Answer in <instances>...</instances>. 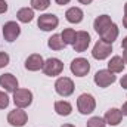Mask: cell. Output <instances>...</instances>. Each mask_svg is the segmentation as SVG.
I'll return each instance as SVG.
<instances>
[{
	"instance_id": "1",
	"label": "cell",
	"mask_w": 127,
	"mask_h": 127,
	"mask_svg": "<svg viewBox=\"0 0 127 127\" xmlns=\"http://www.w3.org/2000/svg\"><path fill=\"white\" fill-rule=\"evenodd\" d=\"M77 108L80 111V114L83 115H87V114H92L96 108V100L95 97L89 93H83V95L78 96L77 99Z\"/></svg>"
},
{
	"instance_id": "31",
	"label": "cell",
	"mask_w": 127,
	"mask_h": 127,
	"mask_svg": "<svg viewBox=\"0 0 127 127\" xmlns=\"http://www.w3.org/2000/svg\"><path fill=\"white\" fill-rule=\"evenodd\" d=\"M121 47H123L124 50H127V37H124V38H123V43H121Z\"/></svg>"
},
{
	"instance_id": "23",
	"label": "cell",
	"mask_w": 127,
	"mask_h": 127,
	"mask_svg": "<svg viewBox=\"0 0 127 127\" xmlns=\"http://www.w3.org/2000/svg\"><path fill=\"white\" fill-rule=\"evenodd\" d=\"M50 6V0H31V7L35 10H46Z\"/></svg>"
},
{
	"instance_id": "14",
	"label": "cell",
	"mask_w": 127,
	"mask_h": 127,
	"mask_svg": "<svg viewBox=\"0 0 127 127\" xmlns=\"http://www.w3.org/2000/svg\"><path fill=\"white\" fill-rule=\"evenodd\" d=\"M121 118H123V114H121V109L118 108H111L105 114V123L109 126H118L121 123Z\"/></svg>"
},
{
	"instance_id": "12",
	"label": "cell",
	"mask_w": 127,
	"mask_h": 127,
	"mask_svg": "<svg viewBox=\"0 0 127 127\" xmlns=\"http://www.w3.org/2000/svg\"><path fill=\"white\" fill-rule=\"evenodd\" d=\"M90 44V35L89 32L86 31H78L77 32V37H75V41L72 44L74 50L75 52H84Z\"/></svg>"
},
{
	"instance_id": "13",
	"label": "cell",
	"mask_w": 127,
	"mask_h": 127,
	"mask_svg": "<svg viewBox=\"0 0 127 127\" xmlns=\"http://www.w3.org/2000/svg\"><path fill=\"white\" fill-rule=\"evenodd\" d=\"M43 64H44V61H43L41 55L32 53V55H30L27 58V61H25V68L28 71H38V69L43 68Z\"/></svg>"
},
{
	"instance_id": "27",
	"label": "cell",
	"mask_w": 127,
	"mask_h": 127,
	"mask_svg": "<svg viewBox=\"0 0 127 127\" xmlns=\"http://www.w3.org/2000/svg\"><path fill=\"white\" fill-rule=\"evenodd\" d=\"M7 10V3L4 0H0V13H4Z\"/></svg>"
},
{
	"instance_id": "8",
	"label": "cell",
	"mask_w": 127,
	"mask_h": 127,
	"mask_svg": "<svg viewBox=\"0 0 127 127\" xmlns=\"http://www.w3.org/2000/svg\"><path fill=\"white\" fill-rule=\"evenodd\" d=\"M69 68H71V72L75 77H84L90 71V62L86 58H75L71 62V66Z\"/></svg>"
},
{
	"instance_id": "24",
	"label": "cell",
	"mask_w": 127,
	"mask_h": 127,
	"mask_svg": "<svg viewBox=\"0 0 127 127\" xmlns=\"http://www.w3.org/2000/svg\"><path fill=\"white\" fill-rule=\"evenodd\" d=\"M87 127H105L106 123H105V118L102 117H92L89 121H87Z\"/></svg>"
},
{
	"instance_id": "30",
	"label": "cell",
	"mask_w": 127,
	"mask_h": 127,
	"mask_svg": "<svg viewBox=\"0 0 127 127\" xmlns=\"http://www.w3.org/2000/svg\"><path fill=\"white\" fill-rule=\"evenodd\" d=\"M121 114L123 115H127V102L123 105V108H121Z\"/></svg>"
},
{
	"instance_id": "34",
	"label": "cell",
	"mask_w": 127,
	"mask_h": 127,
	"mask_svg": "<svg viewBox=\"0 0 127 127\" xmlns=\"http://www.w3.org/2000/svg\"><path fill=\"white\" fill-rule=\"evenodd\" d=\"M123 59H124V64H127V50L123 52Z\"/></svg>"
},
{
	"instance_id": "2",
	"label": "cell",
	"mask_w": 127,
	"mask_h": 127,
	"mask_svg": "<svg viewBox=\"0 0 127 127\" xmlns=\"http://www.w3.org/2000/svg\"><path fill=\"white\" fill-rule=\"evenodd\" d=\"M41 69H43V72H44L46 75H49V77H56V75H59V74L62 72L64 64H62V61L58 59V58H49V59L44 61Z\"/></svg>"
},
{
	"instance_id": "18",
	"label": "cell",
	"mask_w": 127,
	"mask_h": 127,
	"mask_svg": "<svg viewBox=\"0 0 127 127\" xmlns=\"http://www.w3.org/2000/svg\"><path fill=\"white\" fill-rule=\"evenodd\" d=\"M108 69L111 72H114V74L123 72V69H124V59L121 56H112L111 61L108 62Z\"/></svg>"
},
{
	"instance_id": "10",
	"label": "cell",
	"mask_w": 127,
	"mask_h": 127,
	"mask_svg": "<svg viewBox=\"0 0 127 127\" xmlns=\"http://www.w3.org/2000/svg\"><path fill=\"white\" fill-rule=\"evenodd\" d=\"M19 34H21V27L15 21H9V22L4 24V27H3V37H4L6 41H9V43L15 41L19 37Z\"/></svg>"
},
{
	"instance_id": "4",
	"label": "cell",
	"mask_w": 127,
	"mask_h": 127,
	"mask_svg": "<svg viewBox=\"0 0 127 127\" xmlns=\"http://www.w3.org/2000/svg\"><path fill=\"white\" fill-rule=\"evenodd\" d=\"M58 24H59V19H58V16L53 15V13L40 15L38 19H37V25H38V28L43 30V31H52V30H55V28L58 27Z\"/></svg>"
},
{
	"instance_id": "25",
	"label": "cell",
	"mask_w": 127,
	"mask_h": 127,
	"mask_svg": "<svg viewBox=\"0 0 127 127\" xmlns=\"http://www.w3.org/2000/svg\"><path fill=\"white\" fill-rule=\"evenodd\" d=\"M7 105H9V96L4 92H0V109L7 108Z\"/></svg>"
},
{
	"instance_id": "21",
	"label": "cell",
	"mask_w": 127,
	"mask_h": 127,
	"mask_svg": "<svg viewBox=\"0 0 127 127\" xmlns=\"http://www.w3.org/2000/svg\"><path fill=\"white\" fill-rule=\"evenodd\" d=\"M47 46H49L52 50H62L66 44L64 43L61 34H53V35L47 40Z\"/></svg>"
},
{
	"instance_id": "22",
	"label": "cell",
	"mask_w": 127,
	"mask_h": 127,
	"mask_svg": "<svg viewBox=\"0 0 127 127\" xmlns=\"http://www.w3.org/2000/svg\"><path fill=\"white\" fill-rule=\"evenodd\" d=\"M61 37H62L65 44H74L75 37H77V32L74 31L72 28H65L62 31V34H61Z\"/></svg>"
},
{
	"instance_id": "17",
	"label": "cell",
	"mask_w": 127,
	"mask_h": 127,
	"mask_svg": "<svg viewBox=\"0 0 127 127\" xmlns=\"http://www.w3.org/2000/svg\"><path fill=\"white\" fill-rule=\"evenodd\" d=\"M65 18L68 22L71 24H80L84 18V13L80 7H69L66 12H65Z\"/></svg>"
},
{
	"instance_id": "6",
	"label": "cell",
	"mask_w": 127,
	"mask_h": 127,
	"mask_svg": "<svg viewBox=\"0 0 127 127\" xmlns=\"http://www.w3.org/2000/svg\"><path fill=\"white\" fill-rule=\"evenodd\" d=\"M13 102L18 108H27L32 102V93L28 89H16L13 92Z\"/></svg>"
},
{
	"instance_id": "11",
	"label": "cell",
	"mask_w": 127,
	"mask_h": 127,
	"mask_svg": "<svg viewBox=\"0 0 127 127\" xmlns=\"http://www.w3.org/2000/svg\"><path fill=\"white\" fill-rule=\"evenodd\" d=\"M0 86L6 90V92H15L18 89V80L13 74L10 72H6V74H1L0 75Z\"/></svg>"
},
{
	"instance_id": "32",
	"label": "cell",
	"mask_w": 127,
	"mask_h": 127,
	"mask_svg": "<svg viewBox=\"0 0 127 127\" xmlns=\"http://www.w3.org/2000/svg\"><path fill=\"white\" fill-rule=\"evenodd\" d=\"M78 1H80L81 4H90V3H92L93 0H78Z\"/></svg>"
},
{
	"instance_id": "5",
	"label": "cell",
	"mask_w": 127,
	"mask_h": 127,
	"mask_svg": "<svg viewBox=\"0 0 127 127\" xmlns=\"http://www.w3.org/2000/svg\"><path fill=\"white\" fill-rule=\"evenodd\" d=\"M28 121V115L22 108H15L13 111H10L7 114V123L13 127H22L27 124Z\"/></svg>"
},
{
	"instance_id": "16",
	"label": "cell",
	"mask_w": 127,
	"mask_h": 127,
	"mask_svg": "<svg viewBox=\"0 0 127 127\" xmlns=\"http://www.w3.org/2000/svg\"><path fill=\"white\" fill-rule=\"evenodd\" d=\"M111 24H112V21H111V16H109V15H100V16H97L95 19L93 28H95V31L100 35Z\"/></svg>"
},
{
	"instance_id": "28",
	"label": "cell",
	"mask_w": 127,
	"mask_h": 127,
	"mask_svg": "<svg viewBox=\"0 0 127 127\" xmlns=\"http://www.w3.org/2000/svg\"><path fill=\"white\" fill-rule=\"evenodd\" d=\"M120 84H121V87H123V89H126V90H127V74L121 78V80H120Z\"/></svg>"
},
{
	"instance_id": "36",
	"label": "cell",
	"mask_w": 127,
	"mask_h": 127,
	"mask_svg": "<svg viewBox=\"0 0 127 127\" xmlns=\"http://www.w3.org/2000/svg\"><path fill=\"white\" fill-rule=\"evenodd\" d=\"M124 15H127V3L124 4Z\"/></svg>"
},
{
	"instance_id": "35",
	"label": "cell",
	"mask_w": 127,
	"mask_h": 127,
	"mask_svg": "<svg viewBox=\"0 0 127 127\" xmlns=\"http://www.w3.org/2000/svg\"><path fill=\"white\" fill-rule=\"evenodd\" d=\"M61 127H75V126H72V124H64V126H61Z\"/></svg>"
},
{
	"instance_id": "3",
	"label": "cell",
	"mask_w": 127,
	"mask_h": 127,
	"mask_svg": "<svg viewBox=\"0 0 127 127\" xmlns=\"http://www.w3.org/2000/svg\"><path fill=\"white\" fill-rule=\"evenodd\" d=\"M74 89H75V87H74V81H72L69 77H61V78H58L56 83H55V90H56V93L64 96V97L71 96L74 93Z\"/></svg>"
},
{
	"instance_id": "15",
	"label": "cell",
	"mask_w": 127,
	"mask_h": 127,
	"mask_svg": "<svg viewBox=\"0 0 127 127\" xmlns=\"http://www.w3.org/2000/svg\"><path fill=\"white\" fill-rule=\"evenodd\" d=\"M117 37H118V27H117L114 22L100 34V40L105 41V43H108V44H112V43L117 40Z\"/></svg>"
},
{
	"instance_id": "33",
	"label": "cell",
	"mask_w": 127,
	"mask_h": 127,
	"mask_svg": "<svg viewBox=\"0 0 127 127\" xmlns=\"http://www.w3.org/2000/svg\"><path fill=\"white\" fill-rule=\"evenodd\" d=\"M123 25H124V28H127V15H124V18H123Z\"/></svg>"
},
{
	"instance_id": "29",
	"label": "cell",
	"mask_w": 127,
	"mask_h": 127,
	"mask_svg": "<svg viewBox=\"0 0 127 127\" xmlns=\"http://www.w3.org/2000/svg\"><path fill=\"white\" fill-rule=\"evenodd\" d=\"M55 1H56L58 4H61V6H64V4H68V3H69L71 0H55Z\"/></svg>"
},
{
	"instance_id": "26",
	"label": "cell",
	"mask_w": 127,
	"mask_h": 127,
	"mask_svg": "<svg viewBox=\"0 0 127 127\" xmlns=\"http://www.w3.org/2000/svg\"><path fill=\"white\" fill-rule=\"evenodd\" d=\"M9 64V55L6 52H0V68H4Z\"/></svg>"
},
{
	"instance_id": "7",
	"label": "cell",
	"mask_w": 127,
	"mask_h": 127,
	"mask_svg": "<svg viewBox=\"0 0 127 127\" xmlns=\"http://www.w3.org/2000/svg\"><path fill=\"white\" fill-rule=\"evenodd\" d=\"M93 80H95L96 86L105 89V87L111 86L112 83H115L117 77H115V74L111 72L109 69H99V71L95 74V78H93Z\"/></svg>"
},
{
	"instance_id": "20",
	"label": "cell",
	"mask_w": 127,
	"mask_h": 127,
	"mask_svg": "<svg viewBox=\"0 0 127 127\" xmlns=\"http://www.w3.org/2000/svg\"><path fill=\"white\" fill-rule=\"evenodd\" d=\"M16 18L19 22H24V24H28L31 22L32 18H34V9L32 7H22L18 10L16 13Z\"/></svg>"
},
{
	"instance_id": "9",
	"label": "cell",
	"mask_w": 127,
	"mask_h": 127,
	"mask_svg": "<svg viewBox=\"0 0 127 127\" xmlns=\"http://www.w3.org/2000/svg\"><path fill=\"white\" fill-rule=\"evenodd\" d=\"M111 52H112V46L105 43V41H102V40H99V41H96V44L93 46L92 56L95 59H97V61H103V59H106L111 55Z\"/></svg>"
},
{
	"instance_id": "19",
	"label": "cell",
	"mask_w": 127,
	"mask_h": 127,
	"mask_svg": "<svg viewBox=\"0 0 127 127\" xmlns=\"http://www.w3.org/2000/svg\"><path fill=\"white\" fill-rule=\"evenodd\" d=\"M55 111L58 115H62V117H66L72 112V106L69 102L66 100H56L55 102Z\"/></svg>"
}]
</instances>
